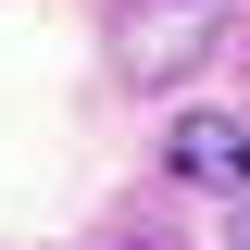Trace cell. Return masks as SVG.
Here are the masks:
<instances>
[{
	"instance_id": "cell-1",
	"label": "cell",
	"mask_w": 250,
	"mask_h": 250,
	"mask_svg": "<svg viewBox=\"0 0 250 250\" xmlns=\"http://www.w3.org/2000/svg\"><path fill=\"white\" fill-rule=\"evenodd\" d=\"M175 175H200V188H250V138H238V125H213V113H188V125H175Z\"/></svg>"
}]
</instances>
